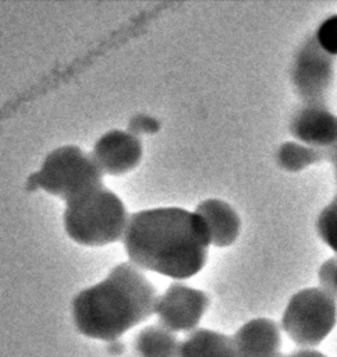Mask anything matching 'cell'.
Returning <instances> with one entry per match:
<instances>
[{"label":"cell","mask_w":337,"mask_h":357,"mask_svg":"<svg viewBox=\"0 0 337 357\" xmlns=\"http://www.w3.org/2000/svg\"><path fill=\"white\" fill-rule=\"evenodd\" d=\"M337 324V300L319 286L294 293L281 315V331L299 347L316 349Z\"/></svg>","instance_id":"cell-5"},{"label":"cell","mask_w":337,"mask_h":357,"mask_svg":"<svg viewBox=\"0 0 337 357\" xmlns=\"http://www.w3.org/2000/svg\"><path fill=\"white\" fill-rule=\"evenodd\" d=\"M209 303V296L203 290L181 280H174L157 296L155 315L159 325L170 332L189 333L198 328L207 311Z\"/></svg>","instance_id":"cell-7"},{"label":"cell","mask_w":337,"mask_h":357,"mask_svg":"<svg viewBox=\"0 0 337 357\" xmlns=\"http://www.w3.org/2000/svg\"><path fill=\"white\" fill-rule=\"evenodd\" d=\"M315 36L326 52L337 57V14L323 20L318 26Z\"/></svg>","instance_id":"cell-16"},{"label":"cell","mask_w":337,"mask_h":357,"mask_svg":"<svg viewBox=\"0 0 337 357\" xmlns=\"http://www.w3.org/2000/svg\"><path fill=\"white\" fill-rule=\"evenodd\" d=\"M337 57L326 52L315 33L299 46L292 68L291 81L302 105H326L336 78Z\"/></svg>","instance_id":"cell-6"},{"label":"cell","mask_w":337,"mask_h":357,"mask_svg":"<svg viewBox=\"0 0 337 357\" xmlns=\"http://www.w3.org/2000/svg\"><path fill=\"white\" fill-rule=\"evenodd\" d=\"M31 180L45 192L68 201L86 190L102 185L103 174L91 153L78 145L68 144L50 151Z\"/></svg>","instance_id":"cell-4"},{"label":"cell","mask_w":337,"mask_h":357,"mask_svg":"<svg viewBox=\"0 0 337 357\" xmlns=\"http://www.w3.org/2000/svg\"><path fill=\"white\" fill-rule=\"evenodd\" d=\"M319 287L337 300V255L327 258L318 271Z\"/></svg>","instance_id":"cell-17"},{"label":"cell","mask_w":337,"mask_h":357,"mask_svg":"<svg viewBox=\"0 0 337 357\" xmlns=\"http://www.w3.org/2000/svg\"><path fill=\"white\" fill-rule=\"evenodd\" d=\"M130 213L123 199L104 184L65 201L63 223L67 236L85 247H103L120 241Z\"/></svg>","instance_id":"cell-3"},{"label":"cell","mask_w":337,"mask_h":357,"mask_svg":"<svg viewBox=\"0 0 337 357\" xmlns=\"http://www.w3.org/2000/svg\"><path fill=\"white\" fill-rule=\"evenodd\" d=\"M326 160V151L301 144L298 141L283 142L276 153V162L279 167L288 173H298L312 165H318Z\"/></svg>","instance_id":"cell-14"},{"label":"cell","mask_w":337,"mask_h":357,"mask_svg":"<svg viewBox=\"0 0 337 357\" xmlns=\"http://www.w3.org/2000/svg\"><path fill=\"white\" fill-rule=\"evenodd\" d=\"M281 357H327L316 349H297L288 354H281Z\"/></svg>","instance_id":"cell-18"},{"label":"cell","mask_w":337,"mask_h":357,"mask_svg":"<svg viewBox=\"0 0 337 357\" xmlns=\"http://www.w3.org/2000/svg\"><path fill=\"white\" fill-rule=\"evenodd\" d=\"M180 346L175 333L159 324L142 328L134 340L139 357H180Z\"/></svg>","instance_id":"cell-13"},{"label":"cell","mask_w":337,"mask_h":357,"mask_svg":"<svg viewBox=\"0 0 337 357\" xmlns=\"http://www.w3.org/2000/svg\"><path fill=\"white\" fill-rule=\"evenodd\" d=\"M157 296L145 272L123 261L74 296L72 322L82 336L111 342L153 315Z\"/></svg>","instance_id":"cell-2"},{"label":"cell","mask_w":337,"mask_h":357,"mask_svg":"<svg viewBox=\"0 0 337 357\" xmlns=\"http://www.w3.org/2000/svg\"><path fill=\"white\" fill-rule=\"evenodd\" d=\"M195 212L206 226L210 245L226 248L235 243L241 231V219L228 202L206 198L196 205Z\"/></svg>","instance_id":"cell-11"},{"label":"cell","mask_w":337,"mask_h":357,"mask_svg":"<svg viewBox=\"0 0 337 357\" xmlns=\"http://www.w3.org/2000/svg\"><path fill=\"white\" fill-rule=\"evenodd\" d=\"M180 357H237L233 337L209 328H196L181 342Z\"/></svg>","instance_id":"cell-12"},{"label":"cell","mask_w":337,"mask_h":357,"mask_svg":"<svg viewBox=\"0 0 337 357\" xmlns=\"http://www.w3.org/2000/svg\"><path fill=\"white\" fill-rule=\"evenodd\" d=\"M316 231L320 240L337 255V191L331 201L320 211L316 219Z\"/></svg>","instance_id":"cell-15"},{"label":"cell","mask_w":337,"mask_h":357,"mask_svg":"<svg viewBox=\"0 0 337 357\" xmlns=\"http://www.w3.org/2000/svg\"><path fill=\"white\" fill-rule=\"evenodd\" d=\"M231 337L237 357H281V328L270 318H252Z\"/></svg>","instance_id":"cell-10"},{"label":"cell","mask_w":337,"mask_h":357,"mask_svg":"<svg viewBox=\"0 0 337 357\" xmlns=\"http://www.w3.org/2000/svg\"><path fill=\"white\" fill-rule=\"evenodd\" d=\"M290 132L295 141L330 151L337 148V116L326 105H301L291 117Z\"/></svg>","instance_id":"cell-9"},{"label":"cell","mask_w":337,"mask_h":357,"mask_svg":"<svg viewBox=\"0 0 337 357\" xmlns=\"http://www.w3.org/2000/svg\"><path fill=\"white\" fill-rule=\"evenodd\" d=\"M91 156L102 174L121 176L141 163L143 145L135 132L114 128L95 141Z\"/></svg>","instance_id":"cell-8"},{"label":"cell","mask_w":337,"mask_h":357,"mask_svg":"<svg viewBox=\"0 0 337 357\" xmlns=\"http://www.w3.org/2000/svg\"><path fill=\"white\" fill-rule=\"evenodd\" d=\"M121 241L131 264L174 280L199 273L210 245L201 216L181 206H155L130 213Z\"/></svg>","instance_id":"cell-1"}]
</instances>
